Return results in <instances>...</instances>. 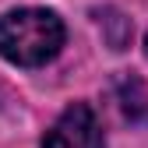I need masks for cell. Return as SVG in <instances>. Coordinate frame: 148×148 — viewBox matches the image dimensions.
I'll list each match as a JSON object with an SVG mask.
<instances>
[{
	"mask_svg": "<svg viewBox=\"0 0 148 148\" xmlns=\"http://www.w3.org/2000/svg\"><path fill=\"white\" fill-rule=\"evenodd\" d=\"M64 46V21L53 11L21 7L0 18V57L21 67H39L53 60Z\"/></svg>",
	"mask_w": 148,
	"mask_h": 148,
	"instance_id": "obj_1",
	"label": "cell"
},
{
	"mask_svg": "<svg viewBox=\"0 0 148 148\" xmlns=\"http://www.w3.org/2000/svg\"><path fill=\"white\" fill-rule=\"evenodd\" d=\"M42 148H106V141H102V127H99L95 113L85 102H74L46 131Z\"/></svg>",
	"mask_w": 148,
	"mask_h": 148,
	"instance_id": "obj_2",
	"label": "cell"
},
{
	"mask_svg": "<svg viewBox=\"0 0 148 148\" xmlns=\"http://www.w3.org/2000/svg\"><path fill=\"white\" fill-rule=\"evenodd\" d=\"M120 106H123V113L131 120L148 116V92H145V85H138V78L120 81Z\"/></svg>",
	"mask_w": 148,
	"mask_h": 148,
	"instance_id": "obj_3",
	"label": "cell"
},
{
	"mask_svg": "<svg viewBox=\"0 0 148 148\" xmlns=\"http://www.w3.org/2000/svg\"><path fill=\"white\" fill-rule=\"evenodd\" d=\"M145 46H148V39H145Z\"/></svg>",
	"mask_w": 148,
	"mask_h": 148,
	"instance_id": "obj_4",
	"label": "cell"
}]
</instances>
